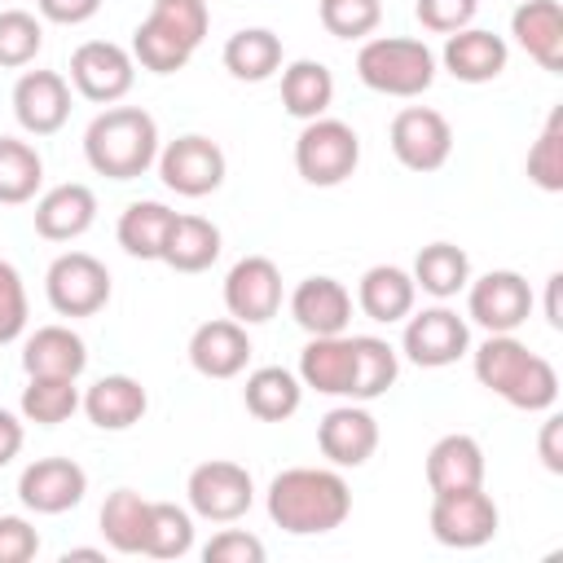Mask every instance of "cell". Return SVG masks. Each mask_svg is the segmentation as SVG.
Returning a JSON list of instances; mask_svg holds the SVG:
<instances>
[{
	"label": "cell",
	"mask_w": 563,
	"mask_h": 563,
	"mask_svg": "<svg viewBox=\"0 0 563 563\" xmlns=\"http://www.w3.org/2000/svg\"><path fill=\"white\" fill-rule=\"evenodd\" d=\"M264 510L290 537H321L352 515V488L339 466H286L268 479Z\"/></svg>",
	"instance_id": "6da1fadb"
},
{
	"label": "cell",
	"mask_w": 563,
	"mask_h": 563,
	"mask_svg": "<svg viewBox=\"0 0 563 563\" xmlns=\"http://www.w3.org/2000/svg\"><path fill=\"white\" fill-rule=\"evenodd\" d=\"M471 369H475L479 387H488L493 396H501L510 409L545 413L559 400V374H554V365L545 356L528 352V343L515 339V334H488L471 352Z\"/></svg>",
	"instance_id": "7a4b0ae2"
},
{
	"label": "cell",
	"mask_w": 563,
	"mask_h": 563,
	"mask_svg": "<svg viewBox=\"0 0 563 563\" xmlns=\"http://www.w3.org/2000/svg\"><path fill=\"white\" fill-rule=\"evenodd\" d=\"M84 158L106 180H136L158 163V123L141 106H106L84 132Z\"/></svg>",
	"instance_id": "3957f363"
},
{
	"label": "cell",
	"mask_w": 563,
	"mask_h": 563,
	"mask_svg": "<svg viewBox=\"0 0 563 563\" xmlns=\"http://www.w3.org/2000/svg\"><path fill=\"white\" fill-rule=\"evenodd\" d=\"M356 79L383 97H422L435 84V53L413 35H369L356 53Z\"/></svg>",
	"instance_id": "277c9868"
},
{
	"label": "cell",
	"mask_w": 563,
	"mask_h": 563,
	"mask_svg": "<svg viewBox=\"0 0 563 563\" xmlns=\"http://www.w3.org/2000/svg\"><path fill=\"white\" fill-rule=\"evenodd\" d=\"M356 163H361V136H356L352 123L321 114V119H308L299 128V136H295V172L308 185L334 189L356 172Z\"/></svg>",
	"instance_id": "5b68a950"
},
{
	"label": "cell",
	"mask_w": 563,
	"mask_h": 563,
	"mask_svg": "<svg viewBox=\"0 0 563 563\" xmlns=\"http://www.w3.org/2000/svg\"><path fill=\"white\" fill-rule=\"evenodd\" d=\"M431 537L449 550H479L497 537V523H501V510L497 501L479 488H457V493H431Z\"/></svg>",
	"instance_id": "8992f818"
},
{
	"label": "cell",
	"mask_w": 563,
	"mask_h": 563,
	"mask_svg": "<svg viewBox=\"0 0 563 563\" xmlns=\"http://www.w3.org/2000/svg\"><path fill=\"white\" fill-rule=\"evenodd\" d=\"M44 295L57 317H97L110 303V268L88 251H62L44 273Z\"/></svg>",
	"instance_id": "52a82bcc"
},
{
	"label": "cell",
	"mask_w": 563,
	"mask_h": 563,
	"mask_svg": "<svg viewBox=\"0 0 563 563\" xmlns=\"http://www.w3.org/2000/svg\"><path fill=\"white\" fill-rule=\"evenodd\" d=\"M185 497H189V510L198 519H207V523H238L255 506V479H251L246 466H238L229 457H211V462L189 471Z\"/></svg>",
	"instance_id": "ba28073f"
},
{
	"label": "cell",
	"mask_w": 563,
	"mask_h": 563,
	"mask_svg": "<svg viewBox=\"0 0 563 563\" xmlns=\"http://www.w3.org/2000/svg\"><path fill=\"white\" fill-rule=\"evenodd\" d=\"M400 352L422 369H444L471 352V321L462 312H453L444 299L435 308L409 312L405 334H400Z\"/></svg>",
	"instance_id": "9c48e42d"
},
{
	"label": "cell",
	"mask_w": 563,
	"mask_h": 563,
	"mask_svg": "<svg viewBox=\"0 0 563 563\" xmlns=\"http://www.w3.org/2000/svg\"><path fill=\"white\" fill-rule=\"evenodd\" d=\"M132 84H136V62L114 40H84L70 53V88L92 106L123 101L132 92Z\"/></svg>",
	"instance_id": "30bf717a"
},
{
	"label": "cell",
	"mask_w": 563,
	"mask_h": 563,
	"mask_svg": "<svg viewBox=\"0 0 563 563\" xmlns=\"http://www.w3.org/2000/svg\"><path fill=\"white\" fill-rule=\"evenodd\" d=\"M224 172H229L224 150L211 136H202V132H185V136H176V141H167L158 150V176L180 198L216 194L224 185Z\"/></svg>",
	"instance_id": "8fae6325"
},
{
	"label": "cell",
	"mask_w": 563,
	"mask_h": 563,
	"mask_svg": "<svg viewBox=\"0 0 563 563\" xmlns=\"http://www.w3.org/2000/svg\"><path fill=\"white\" fill-rule=\"evenodd\" d=\"M387 145H391V154H396L400 167L427 176V172H440L449 163V154H453V128L431 106H405V110H396V119L387 128Z\"/></svg>",
	"instance_id": "7c38bea8"
},
{
	"label": "cell",
	"mask_w": 563,
	"mask_h": 563,
	"mask_svg": "<svg viewBox=\"0 0 563 563\" xmlns=\"http://www.w3.org/2000/svg\"><path fill=\"white\" fill-rule=\"evenodd\" d=\"M532 312L528 277L515 268H493L466 282V317L488 334H515Z\"/></svg>",
	"instance_id": "4fadbf2b"
},
{
	"label": "cell",
	"mask_w": 563,
	"mask_h": 563,
	"mask_svg": "<svg viewBox=\"0 0 563 563\" xmlns=\"http://www.w3.org/2000/svg\"><path fill=\"white\" fill-rule=\"evenodd\" d=\"M224 308L242 325H264L282 312V268L268 255H242L224 273Z\"/></svg>",
	"instance_id": "5bb4252c"
},
{
	"label": "cell",
	"mask_w": 563,
	"mask_h": 563,
	"mask_svg": "<svg viewBox=\"0 0 563 563\" xmlns=\"http://www.w3.org/2000/svg\"><path fill=\"white\" fill-rule=\"evenodd\" d=\"M317 449L330 466L339 471H356L374 457L378 449V418L361 405V400H347V405H334L321 422H317Z\"/></svg>",
	"instance_id": "9a60e30c"
},
{
	"label": "cell",
	"mask_w": 563,
	"mask_h": 563,
	"mask_svg": "<svg viewBox=\"0 0 563 563\" xmlns=\"http://www.w3.org/2000/svg\"><path fill=\"white\" fill-rule=\"evenodd\" d=\"M88 493V471L75 457H35L18 475V497L35 515H66L84 501Z\"/></svg>",
	"instance_id": "2e32d148"
},
{
	"label": "cell",
	"mask_w": 563,
	"mask_h": 563,
	"mask_svg": "<svg viewBox=\"0 0 563 563\" xmlns=\"http://www.w3.org/2000/svg\"><path fill=\"white\" fill-rule=\"evenodd\" d=\"M13 119L26 136H53L70 119V79L57 70H22L13 84Z\"/></svg>",
	"instance_id": "e0dca14e"
},
{
	"label": "cell",
	"mask_w": 563,
	"mask_h": 563,
	"mask_svg": "<svg viewBox=\"0 0 563 563\" xmlns=\"http://www.w3.org/2000/svg\"><path fill=\"white\" fill-rule=\"evenodd\" d=\"M189 365L202 374V378H238L246 365H251V334L242 321L233 317H216V321H202L194 334H189Z\"/></svg>",
	"instance_id": "ac0fdd59"
},
{
	"label": "cell",
	"mask_w": 563,
	"mask_h": 563,
	"mask_svg": "<svg viewBox=\"0 0 563 563\" xmlns=\"http://www.w3.org/2000/svg\"><path fill=\"white\" fill-rule=\"evenodd\" d=\"M506 62H510V44L484 26H462L444 35V48H440V66L457 84H493L506 70Z\"/></svg>",
	"instance_id": "d6986e66"
},
{
	"label": "cell",
	"mask_w": 563,
	"mask_h": 563,
	"mask_svg": "<svg viewBox=\"0 0 563 563\" xmlns=\"http://www.w3.org/2000/svg\"><path fill=\"white\" fill-rule=\"evenodd\" d=\"M31 220H35V233H40L44 242H75V238H84V233L92 229V220H97V194H92L88 185H79V180L53 185V189H44V194L35 198Z\"/></svg>",
	"instance_id": "ffe728a7"
},
{
	"label": "cell",
	"mask_w": 563,
	"mask_h": 563,
	"mask_svg": "<svg viewBox=\"0 0 563 563\" xmlns=\"http://www.w3.org/2000/svg\"><path fill=\"white\" fill-rule=\"evenodd\" d=\"M290 317L295 325L312 339V334H343L352 321V290L339 277H303L290 290Z\"/></svg>",
	"instance_id": "44dd1931"
},
{
	"label": "cell",
	"mask_w": 563,
	"mask_h": 563,
	"mask_svg": "<svg viewBox=\"0 0 563 563\" xmlns=\"http://www.w3.org/2000/svg\"><path fill=\"white\" fill-rule=\"evenodd\" d=\"M299 383L317 396H352V334H312L299 352Z\"/></svg>",
	"instance_id": "7402d4cb"
},
{
	"label": "cell",
	"mask_w": 563,
	"mask_h": 563,
	"mask_svg": "<svg viewBox=\"0 0 563 563\" xmlns=\"http://www.w3.org/2000/svg\"><path fill=\"white\" fill-rule=\"evenodd\" d=\"M515 44L550 75H563V9L559 0H523L510 13Z\"/></svg>",
	"instance_id": "603a6c76"
},
{
	"label": "cell",
	"mask_w": 563,
	"mask_h": 563,
	"mask_svg": "<svg viewBox=\"0 0 563 563\" xmlns=\"http://www.w3.org/2000/svg\"><path fill=\"white\" fill-rule=\"evenodd\" d=\"M79 409H84L88 422L101 427V431H128V427H136V422L145 418L150 396H145V387H141L132 374H106V378H97V383L79 396Z\"/></svg>",
	"instance_id": "cb8c5ba5"
},
{
	"label": "cell",
	"mask_w": 563,
	"mask_h": 563,
	"mask_svg": "<svg viewBox=\"0 0 563 563\" xmlns=\"http://www.w3.org/2000/svg\"><path fill=\"white\" fill-rule=\"evenodd\" d=\"M484 484V449L466 431H449L427 449V488L431 493H457Z\"/></svg>",
	"instance_id": "d4e9b609"
},
{
	"label": "cell",
	"mask_w": 563,
	"mask_h": 563,
	"mask_svg": "<svg viewBox=\"0 0 563 563\" xmlns=\"http://www.w3.org/2000/svg\"><path fill=\"white\" fill-rule=\"evenodd\" d=\"M88 365V343L70 325H40L22 343V369L26 378H79Z\"/></svg>",
	"instance_id": "484cf974"
},
{
	"label": "cell",
	"mask_w": 563,
	"mask_h": 563,
	"mask_svg": "<svg viewBox=\"0 0 563 563\" xmlns=\"http://www.w3.org/2000/svg\"><path fill=\"white\" fill-rule=\"evenodd\" d=\"M413 299H418V286L400 264H374L356 282V308L378 325L405 321L413 312Z\"/></svg>",
	"instance_id": "4316f807"
},
{
	"label": "cell",
	"mask_w": 563,
	"mask_h": 563,
	"mask_svg": "<svg viewBox=\"0 0 563 563\" xmlns=\"http://www.w3.org/2000/svg\"><path fill=\"white\" fill-rule=\"evenodd\" d=\"M242 405L251 418L260 422H286L290 413H299L303 405V383L295 369L286 365H260L246 374V387H242Z\"/></svg>",
	"instance_id": "83f0119b"
},
{
	"label": "cell",
	"mask_w": 563,
	"mask_h": 563,
	"mask_svg": "<svg viewBox=\"0 0 563 563\" xmlns=\"http://www.w3.org/2000/svg\"><path fill=\"white\" fill-rule=\"evenodd\" d=\"M334 101V75L325 62L317 57H299L290 66H282V110L299 123L321 119Z\"/></svg>",
	"instance_id": "f1b7e54d"
},
{
	"label": "cell",
	"mask_w": 563,
	"mask_h": 563,
	"mask_svg": "<svg viewBox=\"0 0 563 563\" xmlns=\"http://www.w3.org/2000/svg\"><path fill=\"white\" fill-rule=\"evenodd\" d=\"M220 229L207 216H176L163 242V264L176 273H207L220 260Z\"/></svg>",
	"instance_id": "f546056e"
},
{
	"label": "cell",
	"mask_w": 563,
	"mask_h": 563,
	"mask_svg": "<svg viewBox=\"0 0 563 563\" xmlns=\"http://www.w3.org/2000/svg\"><path fill=\"white\" fill-rule=\"evenodd\" d=\"M400 378V352L378 334H352V396L347 400H378Z\"/></svg>",
	"instance_id": "4dcf8cb0"
},
{
	"label": "cell",
	"mask_w": 563,
	"mask_h": 563,
	"mask_svg": "<svg viewBox=\"0 0 563 563\" xmlns=\"http://www.w3.org/2000/svg\"><path fill=\"white\" fill-rule=\"evenodd\" d=\"M176 211L158 198H141V202H128L119 211V224H114V238L119 246L132 255V260H163V242H167V229H172Z\"/></svg>",
	"instance_id": "1f68e13d"
},
{
	"label": "cell",
	"mask_w": 563,
	"mask_h": 563,
	"mask_svg": "<svg viewBox=\"0 0 563 563\" xmlns=\"http://www.w3.org/2000/svg\"><path fill=\"white\" fill-rule=\"evenodd\" d=\"M413 286L431 299H453L466 290L471 282V255L457 246V242H427L418 255H413V268H409Z\"/></svg>",
	"instance_id": "d6a6232c"
},
{
	"label": "cell",
	"mask_w": 563,
	"mask_h": 563,
	"mask_svg": "<svg viewBox=\"0 0 563 563\" xmlns=\"http://www.w3.org/2000/svg\"><path fill=\"white\" fill-rule=\"evenodd\" d=\"M224 70L242 84H264L282 70V40L268 26H242L224 40Z\"/></svg>",
	"instance_id": "836d02e7"
},
{
	"label": "cell",
	"mask_w": 563,
	"mask_h": 563,
	"mask_svg": "<svg viewBox=\"0 0 563 563\" xmlns=\"http://www.w3.org/2000/svg\"><path fill=\"white\" fill-rule=\"evenodd\" d=\"M101 537L114 554H141L145 550V528H150V497H141L136 488H114L101 501Z\"/></svg>",
	"instance_id": "e575fe53"
},
{
	"label": "cell",
	"mask_w": 563,
	"mask_h": 563,
	"mask_svg": "<svg viewBox=\"0 0 563 563\" xmlns=\"http://www.w3.org/2000/svg\"><path fill=\"white\" fill-rule=\"evenodd\" d=\"M44 185V158L22 136H0V207L35 202Z\"/></svg>",
	"instance_id": "d590c367"
},
{
	"label": "cell",
	"mask_w": 563,
	"mask_h": 563,
	"mask_svg": "<svg viewBox=\"0 0 563 563\" xmlns=\"http://www.w3.org/2000/svg\"><path fill=\"white\" fill-rule=\"evenodd\" d=\"M79 378H26L22 387V400H18V413L22 422H35V427H57L66 422L75 409H79Z\"/></svg>",
	"instance_id": "8d00e7d4"
},
{
	"label": "cell",
	"mask_w": 563,
	"mask_h": 563,
	"mask_svg": "<svg viewBox=\"0 0 563 563\" xmlns=\"http://www.w3.org/2000/svg\"><path fill=\"white\" fill-rule=\"evenodd\" d=\"M194 550V510L176 501H150V528H145V559H185Z\"/></svg>",
	"instance_id": "74e56055"
},
{
	"label": "cell",
	"mask_w": 563,
	"mask_h": 563,
	"mask_svg": "<svg viewBox=\"0 0 563 563\" xmlns=\"http://www.w3.org/2000/svg\"><path fill=\"white\" fill-rule=\"evenodd\" d=\"M128 53H132L136 66H145V70H154V75H176V70H185L189 57H194V48H189L185 40H176L167 26H158L154 18L136 22Z\"/></svg>",
	"instance_id": "f35d334b"
},
{
	"label": "cell",
	"mask_w": 563,
	"mask_h": 563,
	"mask_svg": "<svg viewBox=\"0 0 563 563\" xmlns=\"http://www.w3.org/2000/svg\"><path fill=\"white\" fill-rule=\"evenodd\" d=\"M523 172L541 194H563V106H554L545 114V123L528 150Z\"/></svg>",
	"instance_id": "ab89813d"
},
{
	"label": "cell",
	"mask_w": 563,
	"mask_h": 563,
	"mask_svg": "<svg viewBox=\"0 0 563 563\" xmlns=\"http://www.w3.org/2000/svg\"><path fill=\"white\" fill-rule=\"evenodd\" d=\"M44 48V18L26 9H0V70H22Z\"/></svg>",
	"instance_id": "60d3db41"
},
{
	"label": "cell",
	"mask_w": 563,
	"mask_h": 563,
	"mask_svg": "<svg viewBox=\"0 0 563 563\" xmlns=\"http://www.w3.org/2000/svg\"><path fill=\"white\" fill-rule=\"evenodd\" d=\"M317 18L334 40H369L383 22V0H321Z\"/></svg>",
	"instance_id": "b9f144b4"
},
{
	"label": "cell",
	"mask_w": 563,
	"mask_h": 563,
	"mask_svg": "<svg viewBox=\"0 0 563 563\" xmlns=\"http://www.w3.org/2000/svg\"><path fill=\"white\" fill-rule=\"evenodd\" d=\"M150 18L158 26H167L176 40H185L189 48H198L207 40V26H211L207 0H154L150 4Z\"/></svg>",
	"instance_id": "7bdbcfd3"
},
{
	"label": "cell",
	"mask_w": 563,
	"mask_h": 563,
	"mask_svg": "<svg viewBox=\"0 0 563 563\" xmlns=\"http://www.w3.org/2000/svg\"><path fill=\"white\" fill-rule=\"evenodd\" d=\"M26 317H31V308H26L22 273L9 260H0V347L18 343L26 334Z\"/></svg>",
	"instance_id": "ee69618b"
},
{
	"label": "cell",
	"mask_w": 563,
	"mask_h": 563,
	"mask_svg": "<svg viewBox=\"0 0 563 563\" xmlns=\"http://www.w3.org/2000/svg\"><path fill=\"white\" fill-rule=\"evenodd\" d=\"M475 13H479V0H413V18L431 35H453V31L471 26Z\"/></svg>",
	"instance_id": "f6af8a7d"
},
{
	"label": "cell",
	"mask_w": 563,
	"mask_h": 563,
	"mask_svg": "<svg viewBox=\"0 0 563 563\" xmlns=\"http://www.w3.org/2000/svg\"><path fill=\"white\" fill-rule=\"evenodd\" d=\"M207 563H264V541L246 528H220L207 545H202Z\"/></svg>",
	"instance_id": "bcb514c9"
},
{
	"label": "cell",
	"mask_w": 563,
	"mask_h": 563,
	"mask_svg": "<svg viewBox=\"0 0 563 563\" xmlns=\"http://www.w3.org/2000/svg\"><path fill=\"white\" fill-rule=\"evenodd\" d=\"M40 554V532L22 515H0V563H31Z\"/></svg>",
	"instance_id": "7dc6e473"
},
{
	"label": "cell",
	"mask_w": 563,
	"mask_h": 563,
	"mask_svg": "<svg viewBox=\"0 0 563 563\" xmlns=\"http://www.w3.org/2000/svg\"><path fill=\"white\" fill-rule=\"evenodd\" d=\"M35 9L53 26H84L101 13V0H35Z\"/></svg>",
	"instance_id": "c3c4849f"
},
{
	"label": "cell",
	"mask_w": 563,
	"mask_h": 563,
	"mask_svg": "<svg viewBox=\"0 0 563 563\" xmlns=\"http://www.w3.org/2000/svg\"><path fill=\"white\" fill-rule=\"evenodd\" d=\"M537 453H541V466L550 475H563V418L545 409V422H541V435H537Z\"/></svg>",
	"instance_id": "681fc988"
},
{
	"label": "cell",
	"mask_w": 563,
	"mask_h": 563,
	"mask_svg": "<svg viewBox=\"0 0 563 563\" xmlns=\"http://www.w3.org/2000/svg\"><path fill=\"white\" fill-rule=\"evenodd\" d=\"M22 440H26V427L18 413L0 409V466H9L18 453H22Z\"/></svg>",
	"instance_id": "f907efd6"
},
{
	"label": "cell",
	"mask_w": 563,
	"mask_h": 563,
	"mask_svg": "<svg viewBox=\"0 0 563 563\" xmlns=\"http://www.w3.org/2000/svg\"><path fill=\"white\" fill-rule=\"evenodd\" d=\"M563 273H550L545 277V321H550V330H563Z\"/></svg>",
	"instance_id": "816d5d0a"
},
{
	"label": "cell",
	"mask_w": 563,
	"mask_h": 563,
	"mask_svg": "<svg viewBox=\"0 0 563 563\" xmlns=\"http://www.w3.org/2000/svg\"><path fill=\"white\" fill-rule=\"evenodd\" d=\"M70 559H101V550H84V545H79V550H66V554H62V563H70Z\"/></svg>",
	"instance_id": "f5cc1de1"
}]
</instances>
